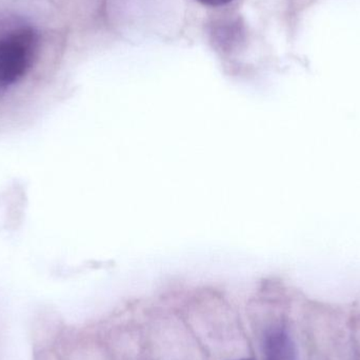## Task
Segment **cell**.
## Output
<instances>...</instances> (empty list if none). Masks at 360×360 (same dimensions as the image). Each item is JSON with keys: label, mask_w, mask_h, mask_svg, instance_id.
Wrapping results in <instances>:
<instances>
[{"label": "cell", "mask_w": 360, "mask_h": 360, "mask_svg": "<svg viewBox=\"0 0 360 360\" xmlns=\"http://www.w3.org/2000/svg\"><path fill=\"white\" fill-rule=\"evenodd\" d=\"M37 46V33L29 27L0 37V91L8 90L27 75Z\"/></svg>", "instance_id": "1"}, {"label": "cell", "mask_w": 360, "mask_h": 360, "mask_svg": "<svg viewBox=\"0 0 360 360\" xmlns=\"http://www.w3.org/2000/svg\"><path fill=\"white\" fill-rule=\"evenodd\" d=\"M264 351L266 360H297L295 345L281 328H274L266 333Z\"/></svg>", "instance_id": "2"}, {"label": "cell", "mask_w": 360, "mask_h": 360, "mask_svg": "<svg viewBox=\"0 0 360 360\" xmlns=\"http://www.w3.org/2000/svg\"><path fill=\"white\" fill-rule=\"evenodd\" d=\"M197 1L201 2V4H205V6H219L229 4L232 0H197Z\"/></svg>", "instance_id": "3"}]
</instances>
